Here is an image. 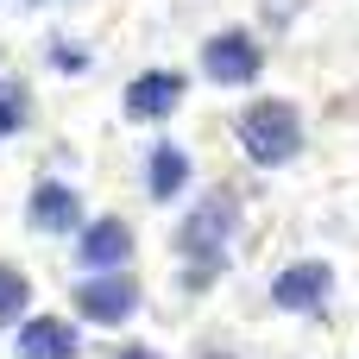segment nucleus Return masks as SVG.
I'll list each match as a JSON object with an SVG mask.
<instances>
[{
	"instance_id": "obj_4",
	"label": "nucleus",
	"mask_w": 359,
	"mask_h": 359,
	"mask_svg": "<svg viewBox=\"0 0 359 359\" xmlns=\"http://www.w3.org/2000/svg\"><path fill=\"white\" fill-rule=\"evenodd\" d=\"M202 69H208V82L240 88V82H252V76H259V44H252L246 32H221V38H208V44H202Z\"/></svg>"
},
{
	"instance_id": "obj_3",
	"label": "nucleus",
	"mask_w": 359,
	"mask_h": 359,
	"mask_svg": "<svg viewBox=\"0 0 359 359\" xmlns=\"http://www.w3.org/2000/svg\"><path fill=\"white\" fill-rule=\"evenodd\" d=\"M133 303H139V284H133V278H120V271H95L88 284H76V309H82V322L114 328V322H126V316H133Z\"/></svg>"
},
{
	"instance_id": "obj_11",
	"label": "nucleus",
	"mask_w": 359,
	"mask_h": 359,
	"mask_svg": "<svg viewBox=\"0 0 359 359\" xmlns=\"http://www.w3.org/2000/svg\"><path fill=\"white\" fill-rule=\"evenodd\" d=\"M25 297H32V284H25V278H19L13 265H0V328L25 316Z\"/></svg>"
},
{
	"instance_id": "obj_9",
	"label": "nucleus",
	"mask_w": 359,
	"mask_h": 359,
	"mask_svg": "<svg viewBox=\"0 0 359 359\" xmlns=\"http://www.w3.org/2000/svg\"><path fill=\"white\" fill-rule=\"evenodd\" d=\"M126 252H133V233H126L120 221H95V227H82V265H88V271H114Z\"/></svg>"
},
{
	"instance_id": "obj_13",
	"label": "nucleus",
	"mask_w": 359,
	"mask_h": 359,
	"mask_svg": "<svg viewBox=\"0 0 359 359\" xmlns=\"http://www.w3.org/2000/svg\"><path fill=\"white\" fill-rule=\"evenodd\" d=\"M114 359H158V353H145V347H120Z\"/></svg>"
},
{
	"instance_id": "obj_6",
	"label": "nucleus",
	"mask_w": 359,
	"mask_h": 359,
	"mask_svg": "<svg viewBox=\"0 0 359 359\" xmlns=\"http://www.w3.org/2000/svg\"><path fill=\"white\" fill-rule=\"evenodd\" d=\"M32 227L38 233H76L82 227V196L69 183H38L32 189Z\"/></svg>"
},
{
	"instance_id": "obj_7",
	"label": "nucleus",
	"mask_w": 359,
	"mask_h": 359,
	"mask_svg": "<svg viewBox=\"0 0 359 359\" xmlns=\"http://www.w3.org/2000/svg\"><path fill=\"white\" fill-rule=\"evenodd\" d=\"M13 353L19 359H76V328L57 322V316H32V322H19Z\"/></svg>"
},
{
	"instance_id": "obj_1",
	"label": "nucleus",
	"mask_w": 359,
	"mask_h": 359,
	"mask_svg": "<svg viewBox=\"0 0 359 359\" xmlns=\"http://www.w3.org/2000/svg\"><path fill=\"white\" fill-rule=\"evenodd\" d=\"M240 151H246L252 164H265V170L290 164V158L303 151V120H297V107H290V101H252V107L240 114Z\"/></svg>"
},
{
	"instance_id": "obj_12",
	"label": "nucleus",
	"mask_w": 359,
	"mask_h": 359,
	"mask_svg": "<svg viewBox=\"0 0 359 359\" xmlns=\"http://www.w3.org/2000/svg\"><path fill=\"white\" fill-rule=\"evenodd\" d=\"M25 114H32L25 88H19V82H0V139H13V133L25 126Z\"/></svg>"
},
{
	"instance_id": "obj_10",
	"label": "nucleus",
	"mask_w": 359,
	"mask_h": 359,
	"mask_svg": "<svg viewBox=\"0 0 359 359\" xmlns=\"http://www.w3.org/2000/svg\"><path fill=\"white\" fill-rule=\"evenodd\" d=\"M183 183H189V158H183L177 145H158V151H151V196L170 202Z\"/></svg>"
},
{
	"instance_id": "obj_5",
	"label": "nucleus",
	"mask_w": 359,
	"mask_h": 359,
	"mask_svg": "<svg viewBox=\"0 0 359 359\" xmlns=\"http://www.w3.org/2000/svg\"><path fill=\"white\" fill-rule=\"evenodd\" d=\"M328 284H334V271L328 265H284L278 278H271V303L278 309H316L322 297H328Z\"/></svg>"
},
{
	"instance_id": "obj_2",
	"label": "nucleus",
	"mask_w": 359,
	"mask_h": 359,
	"mask_svg": "<svg viewBox=\"0 0 359 359\" xmlns=\"http://www.w3.org/2000/svg\"><path fill=\"white\" fill-rule=\"evenodd\" d=\"M227 240H233V208L221 196H208V202L189 208V221L177 233V252H183V265H196V278H208L227 259Z\"/></svg>"
},
{
	"instance_id": "obj_8",
	"label": "nucleus",
	"mask_w": 359,
	"mask_h": 359,
	"mask_svg": "<svg viewBox=\"0 0 359 359\" xmlns=\"http://www.w3.org/2000/svg\"><path fill=\"white\" fill-rule=\"evenodd\" d=\"M177 101H183V76H170V69H145V76L126 88V114H133V120H164Z\"/></svg>"
}]
</instances>
